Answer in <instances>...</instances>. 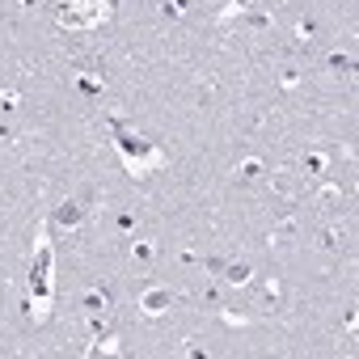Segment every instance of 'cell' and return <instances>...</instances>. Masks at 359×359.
Instances as JSON below:
<instances>
[{
  "mask_svg": "<svg viewBox=\"0 0 359 359\" xmlns=\"http://www.w3.org/2000/svg\"><path fill=\"white\" fill-rule=\"evenodd\" d=\"M30 287H34V300L26 304L34 321H47L51 317V229L39 224L34 233V271H30Z\"/></svg>",
  "mask_w": 359,
  "mask_h": 359,
  "instance_id": "obj_1",
  "label": "cell"
},
{
  "mask_svg": "<svg viewBox=\"0 0 359 359\" xmlns=\"http://www.w3.org/2000/svg\"><path fill=\"white\" fill-rule=\"evenodd\" d=\"M114 148H118V156H123V165H127L131 177H148V173H156V169L165 165V148H156V144L144 140V135L118 131V135H114Z\"/></svg>",
  "mask_w": 359,
  "mask_h": 359,
  "instance_id": "obj_2",
  "label": "cell"
},
{
  "mask_svg": "<svg viewBox=\"0 0 359 359\" xmlns=\"http://www.w3.org/2000/svg\"><path fill=\"white\" fill-rule=\"evenodd\" d=\"M114 13V0H55V18L68 30H97Z\"/></svg>",
  "mask_w": 359,
  "mask_h": 359,
  "instance_id": "obj_3",
  "label": "cell"
},
{
  "mask_svg": "<svg viewBox=\"0 0 359 359\" xmlns=\"http://www.w3.org/2000/svg\"><path fill=\"white\" fill-rule=\"evenodd\" d=\"M173 304H177V292L173 287H144L140 292V313L144 317H165Z\"/></svg>",
  "mask_w": 359,
  "mask_h": 359,
  "instance_id": "obj_4",
  "label": "cell"
},
{
  "mask_svg": "<svg viewBox=\"0 0 359 359\" xmlns=\"http://www.w3.org/2000/svg\"><path fill=\"white\" fill-rule=\"evenodd\" d=\"M85 216H89L85 199H64V203L55 208L51 224H55V229H81V224H85Z\"/></svg>",
  "mask_w": 359,
  "mask_h": 359,
  "instance_id": "obj_5",
  "label": "cell"
},
{
  "mask_svg": "<svg viewBox=\"0 0 359 359\" xmlns=\"http://www.w3.org/2000/svg\"><path fill=\"white\" fill-rule=\"evenodd\" d=\"M220 279L229 283V287H245L250 279H254V266L241 258V262H224V271H220Z\"/></svg>",
  "mask_w": 359,
  "mask_h": 359,
  "instance_id": "obj_6",
  "label": "cell"
},
{
  "mask_svg": "<svg viewBox=\"0 0 359 359\" xmlns=\"http://www.w3.org/2000/svg\"><path fill=\"white\" fill-rule=\"evenodd\" d=\"M325 68H330L334 76H346V72L355 68V60H351L346 51H330V55H325Z\"/></svg>",
  "mask_w": 359,
  "mask_h": 359,
  "instance_id": "obj_7",
  "label": "cell"
},
{
  "mask_svg": "<svg viewBox=\"0 0 359 359\" xmlns=\"http://www.w3.org/2000/svg\"><path fill=\"white\" fill-rule=\"evenodd\" d=\"M275 187H279V191L292 199V195L300 191V173H292V169H279V173H275Z\"/></svg>",
  "mask_w": 359,
  "mask_h": 359,
  "instance_id": "obj_8",
  "label": "cell"
},
{
  "mask_svg": "<svg viewBox=\"0 0 359 359\" xmlns=\"http://www.w3.org/2000/svg\"><path fill=\"white\" fill-rule=\"evenodd\" d=\"M325 169H330V156L325 152H309L304 156V173L309 177H325Z\"/></svg>",
  "mask_w": 359,
  "mask_h": 359,
  "instance_id": "obj_9",
  "label": "cell"
},
{
  "mask_svg": "<svg viewBox=\"0 0 359 359\" xmlns=\"http://www.w3.org/2000/svg\"><path fill=\"white\" fill-rule=\"evenodd\" d=\"M106 309H110V292L106 287H93L85 296V313H106Z\"/></svg>",
  "mask_w": 359,
  "mask_h": 359,
  "instance_id": "obj_10",
  "label": "cell"
},
{
  "mask_svg": "<svg viewBox=\"0 0 359 359\" xmlns=\"http://www.w3.org/2000/svg\"><path fill=\"white\" fill-rule=\"evenodd\" d=\"M118 334H97V342L89 346V355H118Z\"/></svg>",
  "mask_w": 359,
  "mask_h": 359,
  "instance_id": "obj_11",
  "label": "cell"
},
{
  "mask_svg": "<svg viewBox=\"0 0 359 359\" xmlns=\"http://www.w3.org/2000/svg\"><path fill=\"white\" fill-rule=\"evenodd\" d=\"M262 169H266V165H262L258 156H245V161L237 165V177H241V182H254V177H262Z\"/></svg>",
  "mask_w": 359,
  "mask_h": 359,
  "instance_id": "obj_12",
  "label": "cell"
},
{
  "mask_svg": "<svg viewBox=\"0 0 359 359\" xmlns=\"http://www.w3.org/2000/svg\"><path fill=\"white\" fill-rule=\"evenodd\" d=\"M131 258H135V262H152V258H156V245H152V241H135V245H131Z\"/></svg>",
  "mask_w": 359,
  "mask_h": 359,
  "instance_id": "obj_13",
  "label": "cell"
},
{
  "mask_svg": "<svg viewBox=\"0 0 359 359\" xmlns=\"http://www.w3.org/2000/svg\"><path fill=\"white\" fill-rule=\"evenodd\" d=\"M313 34H317V22H313V18H304V22L296 26V39H300V43H313Z\"/></svg>",
  "mask_w": 359,
  "mask_h": 359,
  "instance_id": "obj_14",
  "label": "cell"
},
{
  "mask_svg": "<svg viewBox=\"0 0 359 359\" xmlns=\"http://www.w3.org/2000/svg\"><path fill=\"white\" fill-rule=\"evenodd\" d=\"M338 199H342V187L338 182H325L321 187V203H338Z\"/></svg>",
  "mask_w": 359,
  "mask_h": 359,
  "instance_id": "obj_15",
  "label": "cell"
},
{
  "mask_svg": "<svg viewBox=\"0 0 359 359\" xmlns=\"http://www.w3.org/2000/svg\"><path fill=\"white\" fill-rule=\"evenodd\" d=\"M187 5H191V0H165L161 9H165L169 18H182V13H187Z\"/></svg>",
  "mask_w": 359,
  "mask_h": 359,
  "instance_id": "obj_16",
  "label": "cell"
},
{
  "mask_svg": "<svg viewBox=\"0 0 359 359\" xmlns=\"http://www.w3.org/2000/svg\"><path fill=\"white\" fill-rule=\"evenodd\" d=\"M321 245H325V250H342V233H338V229H325Z\"/></svg>",
  "mask_w": 359,
  "mask_h": 359,
  "instance_id": "obj_17",
  "label": "cell"
},
{
  "mask_svg": "<svg viewBox=\"0 0 359 359\" xmlns=\"http://www.w3.org/2000/svg\"><path fill=\"white\" fill-rule=\"evenodd\" d=\"M266 296L279 300V296H283V283H279V279H266Z\"/></svg>",
  "mask_w": 359,
  "mask_h": 359,
  "instance_id": "obj_18",
  "label": "cell"
},
{
  "mask_svg": "<svg viewBox=\"0 0 359 359\" xmlns=\"http://www.w3.org/2000/svg\"><path fill=\"white\" fill-rule=\"evenodd\" d=\"M296 81H300V76H296V68H287V72H283V89H296Z\"/></svg>",
  "mask_w": 359,
  "mask_h": 359,
  "instance_id": "obj_19",
  "label": "cell"
},
{
  "mask_svg": "<svg viewBox=\"0 0 359 359\" xmlns=\"http://www.w3.org/2000/svg\"><path fill=\"white\" fill-rule=\"evenodd\" d=\"M224 271V258H208V275H220Z\"/></svg>",
  "mask_w": 359,
  "mask_h": 359,
  "instance_id": "obj_20",
  "label": "cell"
},
{
  "mask_svg": "<svg viewBox=\"0 0 359 359\" xmlns=\"http://www.w3.org/2000/svg\"><path fill=\"white\" fill-rule=\"evenodd\" d=\"M22 5H26V9H34V5H39V0H22Z\"/></svg>",
  "mask_w": 359,
  "mask_h": 359,
  "instance_id": "obj_21",
  "label": "cell"
}]
</instances>
